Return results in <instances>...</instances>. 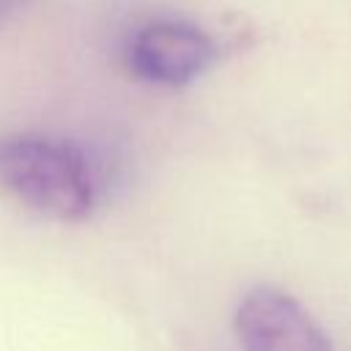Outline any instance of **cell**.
<instances>
[{
  "label": "cell",
  "mask_w": 351,
  "mask_h": 351,
  "mask_svg": "<svg viewBox=\"0 0 351 351\" xmlns=\"http://www.w3.org/2000/svg\"><path fill=\"white\" fill-rule=\"evenodd\" d=\"M233 324L244 351H332L304 304L271 285L247 291Z\"/></svg>",
  "instance_id": "cell-3"
},
{
  "label": "cell",
  "mask_w": 351,
  "mask_h": 351,
  "mask_svg": "<svg viewBox=\"0 0 351 351\" xmlns=\"http://www.w3.org/2000/svg\"><path fill=\"white\" fill-rule=\"evenodd\" d=\"M0 186L41 217L77 222L93 214L104 176L69 140L8 137L0 140Z\"/></svg>",
  "instance_id": "cell-1"
},
{
  "label": "cell",
  "mask_w": 351,
  "mask_h": 351,
  "mask_svg": "<svg viewBox=\"0 0 351 351\" xmlns=\"http://www.w3.org/2000/svg\"><path fill=\"white\" fill-rule=\"evenodd\" d=\"M27 5V0H0V25L8 22L14 14H19Z\"/></svg>",
  "instance_id": "cell-4"
},
{
  "label": "cell",
  "mask_w": 351,
  "mask_h": 351,
  "mask_svg": "<svg viewBox=\"0 0 351 351\" xmlns=\"http://www.w3.org/2000/svg\"><path fill=\"white\" fill-rule=\"evenodd\" d=\"M217 58V41L189 22L159 19L143 25L126 47L129 69L154 85H189Z\"/></svg>",
  "instance_id": "cell-2"
}]
</instances>
